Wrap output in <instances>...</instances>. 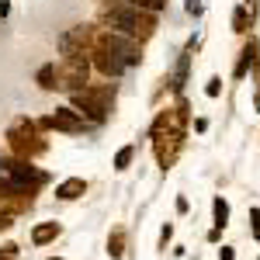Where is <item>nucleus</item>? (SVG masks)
I'll use <instances>...</instances> for the list:
<instances>
[{"label":"nucleus","instance_id":"31","mask_svg":"<svg viewBox=\"0 0 260 260\" xmlns=\"http://www.w3.org/2000/svg\"><path fill=\"white\" fill-rule=\"evenodd\" d=\"M49 260H62V257H49Z\"/></svg>","mask_w":260,"mask_h":260},{"label":"nucleus","instance_id":"3","mask_svg":"<svg viewBox=\"0 0 260 260\" xmlns=\"http://www.w3.org/2000/svg\"><path fill=\"white\" fill-rule=\"evenodd\" d=\"M7 149H11V156H18V160H39L42 153L49 149V142H45V136H42L39 121L31 118H14L11 125H7Z\"/></svg>","mask_w":260,"mask_h":260},{"label":"nucleus","instance_id":"6","mask_svg":"<svg viewBox=\"0 0 260 260\" xmlns=\"http://www.w3.org/2000/svg\"><path fill=\"white\" fill-rule=\"evenodd\" d=\"M56 77H59V90L73 94L90 83V59H80V56H62L56 62Z\"/></svg>","mask_w":260,"mask_h":260},{"label":"nucleus","instance_id":"19","mask_svg":"<svg viewBox=\"0 0 260 260\" xmlns=\"http://www.w3.org/2000/svg\"><path fill=\"white\" fill-rule=\"evenodd\" d=\"M219 94H222V77H212V80L205 83V98H212V101H215Z\"/></svg>","mask_w":260,"mask_h":260},{"label":"nucleus","instance_id":"29","mask_svg":"<svg viewBox=\"0 0 260 260\" xmlns=\"http://www.w3.org/2000/svg\"><path fill=\"white\" fill-rule=\"evenodd\" d=\"M253 77H257V83H260V62H257V66H253Z\"/></svg>","mask_w":260,"mask_h":260},{"label":"nucleus","instance_id":"17","mask_svg":"<svg viewBox=\"0 0 260 260\" xmlns=\"http://www.w3.org/2000/svg\"><path fill=\"white\" fill-rule=\"evenodd\" d=\"M212 222H215V229H225L229 225V201L222 198V194L212 198Z\"/></svg>","mask_w":260,"mask_h":260},{"label":"nucleus","instance_id":"27","mask_svg":"<svg viewBox=\"0 0 260 260\" xmlns=\"http://www.w3.org/2000/svg\"><path fill=\"white\" fill-rule=\"evenodd\" d=\"M11 14V0H0V18H7Z\"/></svg>","mask_w":260,"mask_h":260},{"label":"nucleus","instance_id":"24","mask_svg":"<svg viewBox=\"0 0 260 260\" xmlns=\"http://www.w3.org/2000/svg\"><path fill=\"white\" fill-rule=\"evenodd\" d=\"M219 260H236V250H233V246H222V250H219Z\"/></svg>","mask_w":260,"mask_h":260},{"label":"nucleus","instance_id":"21","mask_svg":"<svg viewBox=\"0 0 260 260\" xmlns=\"http://www.w3.org/2000/svg\"><path fill=\"white\" fill-rule=\"evenodd\" d=\"M0 260H18V246L14 243H4L0 246Z\"/></svg>","mask_w":260,"mask_h":260},{"label":"nucleus","instance_id":"28","mask_svg":"<svg viewBox=\"0 0 260 260\" xmlns=\"http://www.w3.org/2000/svg\"><path fill=\"white\" fill-rule=\"evenodd\" d=\"M243 4H246V7H250V11L257 14V4H260V0H243Z\"/></svg>","mask_w":260,"mask_h":260},{"label":"nucleus","instance_id":"5","mask_svg":"<svg viewBox=\"0 0 260 260\" xmlns=\"http://www.w3.org/2000/svg\"><path fill=\"white\" fill-rule=\"evenodd\" d=\"M42 132H62V136H83V132H90L94 125L83 118V115H77L70 104H62V108H52L45 118L39 121Z\"/></svg>","mask_w":260,"mask_h":260},{"label":"nucleus","instance_id":"14","mask_svg":"<svg viewBox=\"0 0 260 260\" xmlns=\"http://www.w3.org/2000/svg\"><path fill=\"white\" fill-rule=\"evenodd\" d=\"M253 18H257V14H253L246 4H236V7H233V31H236V35H250Z\"/></svg>","mask_w":260,"mask_h":260},{"label":"nucleus","instance_id":"2","mask_svg":"<svg viewBox=\"0 0 260 260\" xmlns=\"http://www.w3.org/2000/svg\"><path fill=\"white\" fill-rule=\"evenodd\" d=\"M115 101H118V87L111 80H104V83H87L80 90H73L70 94V108L77 115H83L90 125H104L111 118V111H115Z\"/></svg>","mask_w":260,"mask_h":260},{"label":"nucleus","instance_id":"4","mask_svg":"<svg viewBox=\"0 0 260 260\" xmlns=\"http://www.w3.org/2000/svg\"><path fill=\"white\" fill-rule=\"evenodd\" d=\"M94 45L108 49L111 56H118L128 70L142 66V42L128 39V35H118V31H111V28H98V31H94Z\"/></svg>","mask_w":260,"mask_h":260},{"label":"nucleus","instance_id":"16","mask_svg":"<svg viewBox=\"0 0 260 260\" xmlns=\"http://www.w3.org/2000/svg\"><path fill=\"white\" fill-rule=\"evenodd\" d=\"M108 257H111V260L125 257V229H121V225H115L111 236H108Z\"/></svg>","mask_w":260,"mask_h":260},{"label":"nucleus","instance_id":"7","mask_svg":"<svg viewBox=\"0 0 260 260\" xmlns=\"http://www.w3.org/2000/svg\"><path fill=\"white\" fill-rule=\"evenodd\" d=\"M184 142H187V132L184 128H174V132H163L153 139V153H156V167H160L163 174H170L174 170V163L180 160V153H184Z\"/></svg>","mask_w":260,"mask_h":260},{"label":"nucleus","instance_id":"11","mask_svg":"<svg viewBox=\"0 0 260 260\" xmlns=\"http://www.w3.org/2000/svg\"><path fill=\"white\" fill-rule=\"evenodd\" d=\"M191 59H194V39L184 45L177 66H174V73H170V90H174L177 98H184V83H187V73H191Z\"/></svg>","mask_w":260,"mask_h":260},{"label":"nucleus","instance_id":"30","mask_svg":"<svg viewBox=\"0 0 260 260\" xmlns=\"http://www.w3.org/2000/svg\"><path fill=\"white\" fill-rule=\"evenodd\" d=\"M253 236H257V243H260V225H253Z\"/></svg>","mask_w":260,"mask_h":260},{"label":"nucleus","instance_id":"9","mask_svg":"<svg viewBox=\"0 0 260 260\" xmlns=\"http://www.w3.org/2000/svg\"><path fill=\"white\" fill-rule=\"evenodd\" d=\"M87 59H90V70H98L104 80H118V77H125V73H128V66H125L118 56H111L108 49H101V45H94V49H90V56H87Z\"/></svg>","mask_w":260,"mask_h":260},{"label":"nucleus","instance_id":"8","mask_svg":"<svg viewBox=\"0 0 260 260\" xmlns=\"http://www.w3.org/2000/svg\"><path fill=\"white\" fill-rule=\"evenodd\" d=\"M94 24H73L70 31H62L59 35V52L62 56H80L87 59L90 56V49H94Z\"/></svg>","mask_w":260,"mask_h":260},{"label":"nucleus","instance_id":"12","mask_svg":"<svg viewBox=\"0 0 260 260\" xmlns=\"http://www.w3.org/2000/svg\"><path fill=\"white\" fill-rule=\"evenodd\" d=\"M87 194V180L83 177H66L56 184V201H77Z\"/></svg>","mask_w":260,"mask_h":260},{"label":"nucleus","instance_id":"25","mask_svg":"<svg viewBox=\"0 0 260 260\" xmlns=\"http://www.w3.org/2000/svg\"><path fill=\"white\" fill-rule=\"evenodd\" d=\"M222 233H225V229H215V225H212V229H208V243H219Z\"/></svg>","mask_w":260,"mask_h":260},{"label":"nucleus","instance_id":"22","mask_svg":"<svg viewBox=\"0 0 260 260\" xmlns=\"http://www.w3.org/2000/svg\"><path fill=\"white\" fill-rule=\"evenodd\" d=\"M184 7H187V14H191V18H201V11H205V4H201V0H187Z\"/></svg>","mask_w":260,"mask_h":260},{"label":"nucleus","instance_id":"23","mask_svg":"<svg viewBox=\"0 0 260 260\" xmlns=\"http://www.w3.org/2000/svg\"><path fill=\"white\" fill-rule=\"evenodd\" d=\"M174 208H177V215H187V212H191V201L184 198V194H177V201H174Z\"/></svg>","mask_w":260,"mask_h":260},{"label":"nucleus","instance_id":"1","mask_svg":"<svg viewBox=\"0 0 260 260\" xmlns=\"http://www.w3.org/2000/svg\"><path fill=\"white\" fill-rule=\"evenodd\" d=\"M156 24H160V14H149V11H139L125 0H111L101 7V28H111L118 35H128L136 42H149L156 35Z\"/></svg>","mask_w":260,"mask_h":260},{"label":"nucleus","instance_id":"32","mask_svg":"<svg viewBox=\"0 0 260 260\" xmlns=\"http://www.w3.org/2000/svg\"><path fill=\"white\" fill-rule=\"evenodd\" d=\"M257 111H260V98H257Z\"/></svg>","mask_w":260,"mask_h":260},{"label":"nucleus","instance_id":"15","mask_svg":"<svg viewBox=\"0 0 260 260\" xmlns=\"http://www.w3.org/2000/svg\"><path fill=\"white\" fill-rule=\"evenodd\" d=\"M35 83H39L42 90H59V77H56V62H45V66H39V73H35Z\"/></svg>","mask_w":260,"mask_h":260},{"label":"nucleus","instance_id":"18","mask_svg":"<svg viewBox=\"0 0 260 260\" xmlns=\"http://www.w3.org/2000/svg\"><path fill=\"white\" fill-rule=\"evenodd\" d=\"M132 160H136V146L128 142V146H121L118 153H115V170H118V174H125V170L132 167Z\"/></svg>","mask_w":260,"mask_h":260},{"label":"nucleus","instance_id":"10","mask_svg":"<svg viewBox=\"0 0 260 260\" xmlns=\"http://www.w3.org/2000/svg\"><path fill=\"white\" fill-rule=\"evenodd\" d=\"M257 62H260V39L257 35H246L240 56H236V66H233V80H246Z\"/></svg>","mask_w":260,"mask_h":260},{"label":"nucleus","instance_id":"20","mask_svg":"<svg viewBox=\"0 0 260 260\" xmlns=\"http://www.w3.org/2000/svg\"><path fill=\"white\" fill-rule=\"evenodd\" d=\"M170 243H174V222H167V225L160 229V250H167Z\"/></svg>","mask_w":260,"mask_h":260},{"label":"nucleus","instance_id":"13","mask_svg":"<svg viewBox=\"0 0 260 260\" xmlns=\"http://www.w3.org/2000/svg\"><path fill=\"white\" fill-rule=\"evenodd\" d=\"M59 233H62L59 222H39V225L31 229V243H35V246H49V243L59 240Z\"/></svg>","mask_w":260,"mask_h":260},{"label":"nucleus","instance_id":"26","mask_svg":"<svg viewBox=\"0 0 260 260\" xmlns=\"http://www.w3.org/2000/svg\"><path fill=\"white\" fill-rule=\"evenodd\" d=\"M191 125H194V132H208V118H194Z\"/></svg>","mask_w":260,"mask_h":260}]
</instances>
